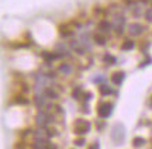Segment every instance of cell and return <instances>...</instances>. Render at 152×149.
<instances>
[{"label":"cell","instance_id":"obj_1","mask_svg":"<svg viewBox=\"0 0 152 149\" xmlns=\"http://www.w3.org/2000/svg\"><path fill=\"white\" fill-rule=\"evenodd\" d=\"M113 30L117 35H123L125 31V24H127V18L124 14L121 13H115L113 16Z\"/></svg>","mask_w":152,"mask_h":149},{"label":"cell","instance_id":"obj_2","mask_svg":"<svg viewBox=\"0 0 152 149\" xmlns=\"http://www.w3.org/2000/svg\"><path fill=\"white\" fill-rule=\"evenodd\" d=\"M128 7H130L132 17H135V18L144 17V7H142L141 1H132L131 4H128Z\"/></svg>","mask_w":152,"mask_h":149},{"label":"cell","instance_id":"obj_3","mask_svg":"<svg viewBox=\"0 0 152 149\" xmlns=\"http://www.w3.org/2000/svg\"><path fill=\"white\" fill-rule=\"evenodd\" d=\"M144 31H145V27L140 23H132L128 25V34L131 37H140L144 34Z\"/></svg>","mask_w":152,"mask_h":149},{"label":"cell","instance_id":"obj_4","mask_svg":"<svg viewBox=\"0 0 152 149\" xmlns=\"http://www.w3.org/2000/svg\"><path fill=\"white\" fill-rule=\"evenodd\" d=\"M75 132L77 135H85L86 132H89V129H90V122L87 121H83V120H77L75 122Z\"/></svg>","mask_w":152,"mask_h":149},{"label":"cell","instance_id":"obj_5","mask_svg":"<svg viewBox=\"0 0 152 149\" xmlns=\"http://www.w3.org/2000/svg\"><path fill=\"white\" fill-rule=\"evenodd\" d=\"M111 111H113V104H110V103H103L97 108L99 117H102V118H107L111 114Z\"/></svg>","mask_w":152,"mask_h":149},{"label":"cell","instance_id":"obj_6","mask_svg":"<svg viewBox=\"0 0 152 149\" xmlns=\"http://www.w3.org/2000/svg\"><path fill=\"white\" fill-rule=\"evenodd\" d=\"M49 122H52V117L49 116L48 113L42 111V113H39V114L37 116V124L38 125H41V127H47Z\"/></svg>","mask_w":152,"mask_h":149},{"label":"cell","instance_id":"obj_7","mask_svg":"<svg viewBox=\"0 0 152 149\" xmlns=\"http://www.w3.org/2000/svg\"><path fill=\"white\" fill-rule=\"evenodd\" d=\"M71 47H72V49L75 51L76 54H79V55H85V54H86V51H87L79 39H73V41L71 42Z\"/></svg>","mask_w":152,"mask_h":149},{"label":"cell","instance_id":"obj_8","mask_svg":"<svg viewBox=\"0 0 152 149\" xmlns=\"http://www.w3.org/2000/svg\"><path fill=\"white\" fill-rule=\"evenodd\" d=\"M99 31L102 34H109L113 31V24L107 20H103V21L99 23Z\"/></svg>","mask_w":152,"mask_h":149},{"label":"cell","instance_id":"obj_9","mask_svg":"<svg viewBox=\"0 0 152 149\" xmlns=\"http://www.w3.org/2000/svg\"><path fill=\"white\" fill-rule=\"evenodd\" d=\"M56 52L61 55V58H65V56H71V51H69V48L66 47L65 44H56Z\"/></svg>","mask_w":152,"mask_h":149},{"label":"cell","instance_id":"obj_10","mask_svg":"<svg viewBox=\"0 0 152 149\" xmlns=\"http://www.w3.org/2000/svg\"><path fill=\"white\" fill-rule=\"evenodd\" d=\"M124 79H125V73L124 72H115V73H113V76H111V82H113L114 84L120 86L121 83L124 82Z\"/></svg>","mask_w":152,"mask_h":149},{"label":"cell","instance_id":"obj_11","mask_svg":"<svg viewBox=\"0 0 152 149\" xmlns=\"http://www.w3.org/2000/svg\"><path fill=\"white\" fill-rule=\"evenodd\" d=\"M58 72H61L62 75H71L72 73V65L68 62H62L58 68Z\"/></svg>","mask_w":152,"mask_h":149},{"label":"cell","instance_id":"obj_12","mask_svg":"<svg viewBox=\"0 0 152 149\" xmlns=\"http://www.w3.org/2000/svg\"><path fill=\"white\" fill-rule=\"evenodd\" d=\"M93 41L97 45H100V47H103V45L107 44V38L104 37L103 34H94V35H93Z\"/></svg>","mask_w":152,"mask_h":149},{"label":"cell","instance_id":"obj_13","mask_svg":"<svg viewBox=\"0 0 152 149\" xmlns=\"http://www.w3.org/2000/svg\"><path fill=\"white\" fill-rule=\"evenodd\" d=\"M59 34L62 38H69L72 35V30L68 25H61L59 27Z\"/></svg>","mask_w":152,"mask_h":149},{"label":"cell","instance_id":"obj_14","mask_svg":"<svg viewBox=\"0 0 152 149\" xmlns=\"http://www.w3.org/2000/svg\"><path fill=\"white\" fill-rule=\"evenodd\" d=\"M135 48V42L132 41V39H125L123 45H121V49L123 51H132Z\"/></svg>","mask_w":152,"mask_h":149},{"label":"cell","instance_id":"obj_15","mask_svg":"<svg viewBox=\"0 0 152 149\" xmlns=\"http://www.w3.org/2000/svg\"><path fill=\"white\" fill-rule=\"evenodd\" d=\"M44 96L45 97H48V99H58V93H56V90L54 89H44Z\"/></svg>","mask_w":152,"mask_h":149},{"label":"cell","instance_id":"obj_16","mask_svg":"<svg viewBox=\"0 0 152 149\" xmlns=\"http://www.w3.org/2000/svg\"><path fill=\"white\" fill-rule=\"evenodd\" d=\"M103 59L107 65H115V63H117V58L113 55H110V54H106V55L103 56Z\"/></svg>","mask_w":152,"mask_h":149},{"label":"cell","instance_id":"obj_17","mask_svg":"<svg viewBox=\"0 0 152 149\" xmlns=\"http://www.w3.org/2000/svg\"><path fill=\"white\" fill-rule=\"evenodd\" d=\"M100 92H102V94H103V96H110V94L113 93L111 87H110V86H107V84H102V86H100Z\"/></svg>","mask_w":152,"mask_h":149},{"label":"cell","instance_id":"obj_18","mask_svg":"<svg viewBox=\"0 0 152 149\" xmlns=\"http://www.w3.org/2000/svg\"><path fill=\"white\" fill-rule=\"evenodd\" d=\"M144 18L147 20V23H152V6L144 11Z\"/></svg>","mask_w":152,"mask_h":149},{"label":"cell","instance_id":"obj_19","mask_svg":"<svg viewBox=\"0 0 152 149\" xmlns=\"http://www.w3.org/2000/svg\"><path fill=\"white\" fill-rule=\"evenodd\" d=\"M13 103H17V104H27L28 100L26 99V97H23L21 94H18V96H16V97H14Z\"/></svg>","mask_w":152,"mask_h":149},{"label":"cell","instance_id":"obj_20","mask_svg":"<svg viewBox=\"0 0 152 149\" xmlns=\"http://www.w3.org/2000/svg\"><path fill=\"white\" fill-rule=\"evenodd\" d=\"M144 144H145V139L142 138H135V141H134V146H141Z\"/></svg>","mask_w":152,"mask_h":149},{"label":"cell","instance_id":"obj_21","mask_svg":"<svg viewBox=\"0 0 152 149\" xmlns=\"http://www.w3.org/2000/svg\"><path fill=\"white\" fill-rule=\"evenodd\" d=\"M75 145H77V146H83V145H85V139L80 138V139H77V141H75Z\"/></svg>","mask_w":152,"mask_h":149},{"label":"cell","instance_id":"obj_22","mask_svg":"<svg viewBox=\"0 0 152 149\" xmlns=\"http://www.w3.org/2000/svg\"><path fill=\"white\" fill-rule=\"evenodd\" d=\"M80 89H76V90H73V97H75V99H79V97H80Z\"/></svg>","mask_w":152,"mask_h":149},{"label":"cell","instance_id":"obj_23","mask_svg":"<svg viewBox=\"0 0 152 149\" xmlns=\"http://www.w3.org/2000/svg\"><path fill=\"white\" fill-rule=\"evenodd\" d=\"M142 4H148V3H151V0H140Z\"/></svg>","mask_w":152,"mask_h":149},{"label":"cell","instance_id":"obj_24","mask_svg":"<svg viewBox=\"0 0 152 149\" xmlns=\"http://www.w3.org/2000/svg\"><path fill=\"white\" fill-rule=\"evenodd\" d=\"M90 149H99V146H97V145H93V146H92Z\"/></svg>","mask_w":152,"mask_h":149},{"label":"cell","instance_id":"obj_25","mask_svg":"<svg viewBox=\"0 0 152 149\" xmlns=\"http://www.w3.org/2000/svg\"><path fill=\"white\" fill-rule=\"evenodd\" d=\"M151 4H152V0H151Z\"/></svg>","mask_w":152,"mask_h":149}]
</instances>
